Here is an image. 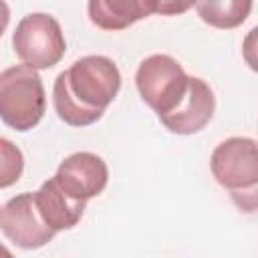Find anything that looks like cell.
Instances as JSON below:
<instances>
[{
  "label": "cell",
  "instance_id": "9c48e42d",
  "mask_svg": "<svg viewBox=\"0 0 258 258\" xmlns=\"http://www.w3.org/2000/svg\"><path fill=\"white\" fill-rule=\"evenodd\" d=\"M157 0H89L87 14L89 20L109 32L125 30L131 24L155 14Z\"/></svg>",
  "mask_w": 258,
  "mask_h": 258
},
{
  "label": "cell",
  "instance_id": "8fae6325",
  "mask_svg": "<svg viewBox=\"0 0 258 258\" xmlns=\"http://www.w3.org/2000/svg\"><path fill=\"white\" fill-rule=\"evenodd\" d=\"M254 0H198V16L212 28L232 30L246 22Z\"/></svg>",
  "mask_w": 258,
  "mask_h": 258
},
{
  "label": "cell",
  "instance_id": "52a82bcc",
  "mask_svg": "<svg viewBox=\"0 0 258 258\" xmlns=\"http://www.w3.org/2000/svg\"><path fill=\"white\" fill-rule=\"evenodd\" d=\"M56 185L79 202H89L103 194L109 181L107 163L91 151H77L69 155L52 175Z\"/></svg>",
  "mask_w": 258,
  "mask_h": 258
},
{
  "label": "cell",
  "instance_id": "ba28073f",
  "mask_svg": "<svg viewBox=\"0 0 258 258\" xmlns=\"http://www.w3.org/2000/svg\"><path fill=\"white\" fill-rule=\"evenodd\" d=\"M216 111V97L212 87L200 79V77H189V89L185 99L179 103V107L165 115L161 125L177 135H194L202 131L214 117Z\"/></svg>",
  "mask_w": 258,
  "mask_h": 258
},
{
  "label": "cell",
  "instance_id": "5bb4252c",
  "mask_svg": "<svg viewBox=\"0 0 258 258\" xmlns=\"http://www.w3.org/2000/svg\"><path fill=\"white\" fill-rule=\"evenodd\" d=\"M198 0H157L155 14L161 16H179L185 14Z\"/></svg>",
  "mask_w": 258,
  "mask_h": 258
},
{
  "label": "cell",
  "instance_id": "7c38bea8",
  "mask_svg": "<svg viewBox=\"0 0 258 258\" xmlns=\"http://www.w3.org/2000/svg\"><path fill=\"white\" fill-rule=\"evenodd\" d=\"M0 149H2V167H0V187H8L14 181L20 179L22 167H24V157L18 147H14L8 139H0Z\"/></svg>",
  "mask_w": 258,
  "mask_h": 258
},
{
  "label": "cell",
  "instance_id": "4fadbf2b",
  "mask_svg": "<svg viewBox=\"0 0 258 258\" xmlns=\"http://www.w3.org/2000/svg\"><path fill=\"white\" fill-rule=\"evenodd\" d=\"M242 56H244V62H246L254 73H258V26H254V28L244 36V42H242Z\"/></svg>",
  "mask_w": 258,
  "mask_h": 258
},
{
  "label": "cell",
  "instance_id": "30bf717a",
  "mask_svg": "<svg viewBox=\"0 0 258 258\" xmlns=\"http://www.w3.org/2000/svg\"><path fill=\"white\" fill-rule=\"evenodd\" d=\"M34 202L38 206L40 216L44 218V222L58 234L62 230H71L75 228L87 208V202H79L73 200L71 196H67L56 181L50 177L46 179L36 191H34Z\"/></svg>",
  "mask_w": 258,
  "mask_h": 258
},
{
  "label": "cell",
  "instance_id": "6da1fadb",
  "mask_svg": "<svg viewBox=\"0 0 258 258\" xmlns=\"http://www.w3.org/2000/svg\"><path fill=\"white\" fill-rule=\"evenodd\" d=\"M121 89L117 64L103 54H89L62 71L52 87V107L71 127L97 123Z\"/></svg>",
  "mask_w": 258,
  "mask_h": 258
},
{
  "label": "cell",
  "instance_id": "7a4b0ae2",
  "mask_svg": "<svg viewBox=\"0 0 258 258\" xmlns=\"http://www.w3.org/2000/svg\"><path fill=\"white\" fill-rule=\"evenodd\" d=\"M210 169L240 212H258V143L254 139L230 137L216 145Z\"/></svg>",
  "mask_w": 258,
  "mask_h": 258
},
{
  "label": "cell",
  "instance_id": "277c9868",
  "mask_svg": "<svg viewBox=\"0 0 258 258\" xmlns=\"http://www.w3.org/2000/svg\"><path fill=\"white\" fill-rule=\"evenodd\" d=\"M135 87L143 103L157 113L159 119L173 113L185 99L189 75L169 54H151L137 67Z\"/></svg>",
  "mask_w": 258,
  "mask_h": 258
},
{
  "label": "cell",
  "instance_id": "8992f818",
  "mask_svg": "<svg viewBox=\"0 0 258 258\" xmlns=\"http://www.w3.org/2000/svg\"><path fill=\"white\" fill-rule=\"evenodd\" d=\"M0 228L4 238L22 250L42 248L56 236V232L40 216L34 191L18 194L2 206Z\"/></svg>",
  "mask_w": 258,
  "mask_h": 258
},
{
  "label": "cell",
  "instance_id": "5b68a950",
  "mask_svg": "<svg viewBox=\"0 0 258 258\" xmlns=\"http://www.w3.org/2000/svg\"><path fill=\"white\" fill-rule=\"evenodd\" d=\"M12 46L24 64L44 71L60 62L67 50V40L54 16L46 12H30L16 24Z\"/></svg>",
  "mask_w": 258,
  "mask_h": 258
},
{
  "label": "cell",
  "instance_id": "3957f363",
  "mask_svg": "<svg viewBox=\"0 0 258 258\" xmlns=\"http://www.w3.org/2000/svg\"><path fill=\"white\" fill-rule=\"evenodd\" d=\"M46 111V93L36 69L14 64L0 73V117L16 131L36 127Z\"/></svg>",
  "mask_w": 258,
  "mask_h": 258
}]
</instances>
